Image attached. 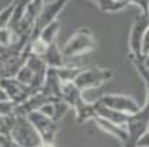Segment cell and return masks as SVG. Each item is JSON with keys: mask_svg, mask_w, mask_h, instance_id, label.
I'll return each mask as SVG.
<instances>
[{"mask_svg": "<svg viewBox=\"0 0 149 147\" xmlns=\"http://www.w3.org/2000/svg\"><path fill=\"white\" fill-rule=\"evenodd\" d=\"M8 135L20 147H39L42 144L39 132L35 130V127L30 124V120L25 115H17L15 114L14 126L10 129Z\"/></svg>", "mask_w": 149, "mask_h": 147, "instance_id": "2", "label": "cell"}, {"mask_svg": "<svg viewBox=\"0 0 149 147\" xmlns=\"http://www.w3.org/2000/svg\"><path fill=\"white\" fill-rule=\"evenodd\" d=\"M30 124L35 127V130L39 132L42 142H55V137L59 134V122H55L54 119L47 117L45 114H42L40 110L30 112L29 115H25Z\"/></svg>", "mask_w": 149, "mask_h": 147, "instance_id": "4", "label": "cell"}, {"mask_svg": "<svg viewBox=\"0 0 149 147\" xmlns=\"http://www.w3.org/2000/svg\"><path fill=\"white\" fill-rule=\"evenodd\" d=\"M111 79H112V70L106 67H84L72 82L79 87L81 92H86L104 85Z\"/></svg>", "mask_w": 149, "mask_h": 147, "instance_id": "3", "label": "cell"}, {"mask_svg": "<svg viewBox=\"0 0 149 147\" xmlns=\"http://www.w3.org/2000/svg\"><path fill=\"white\" fill-rule=\"evenodd\" d=\"M0 89L3 90L5 97H7L8 100H12L15 105L25 102L32 94L37 92L35 89L19 82L15 77H3V79H0Z\"/></svg>", "mask_w": 149, "mask_h": 147, "instance_id": "5", "label": "cell"}, {"mask_svg": "<svg viewBox=\"0 0 149 147\" xmlns=\"http://www.w3.org/2000/svg\"><path fill=\"white\" fill-rule=\"evenodd\" d=\"M61 32V20L57 19L54 22H50L49 25H45L42 28L40 32H39V39L45 44V45H50V44H54L55 40H57V35Z\"/></svg>", "mask_w": 149, "mask_h": 147, "instance_id": "15", "label": "cell"}, {"mask_svg": "<svg viewBox=\"0 0 149 147\" xmlns=\"http://www.w3.org/2000/svg\"><path fill=\"white\" fill-rule=\"evenodd\" d=\"M39 147H55V142H42Z\"/></svg>", "mask_w": 149, "mask_h": 147, "instance_id": "23", "label": "cell"}, {"mask_svg": "<svg viewBox=\"0 0 149 147\" xmlns=\"http://www.w3.org/2000/svg\"><path fill=\"white\" fill-rule=\"evenodd\" d=\"M134 147H137V146H134Z\"/></svg>", "mask_w": 149, "mask_h": 147, "instance_id": "26", "label": "cell"}, {"mask_svg": "<svg viewBox=\"0 0 149 147\" xmlns=\"http://www.w3.org/2000/svg\"><path fill=\"white\" fill-rule=\"evenodd\" d=\"M95 112H97L99 117L112 122L116 126H121V127H126L127 119H129L127 114H122V112H117V110H112V109H107L106 105H102L99 100H95Z\"/></svg>", "mask_w": 149, "mask_h": 147, "instance_id": "13", "label": "cell"}, {"mask_svg": "<svg viewBox=\"0 0 149 147\" xmlns=\"http://www.w3.org/2000/svg\"><path fill=\"white\" fill-rule=\"evenodd\" d=\"M146 15H148V19H149V10H148V13H146Z\"/></svg>", "mask_w": 149, "mask_h": 147, "instance_id": "25", "label": "cell"}, {"mask_svg": "<svg viewBox=\"0 0 149 147\" xmlns=\"http://www.w3.org/2000/svg\"><path fill=\"white\" fill-rule=\"evenodd\" d=\"M61 99L67 104L70 109H74L81 100H84V92L79 90V87L74 82H62L61 84Z\"/></svg>", "mask_w": 149, "mask_h": 147, "instance_id": "12", "label": "cell"}, {"mask_svg": "<svg viewBox=\"0 0 149 147\" xmlns=\"http://www.w3.org/2000/svg\"><path fill=\"white\" fill-rule=\"evenodd\" d=\"M92 122H94L101 130H104L106 134L114 135L116 139L119 140V144H121L122 147H131V142H129V134H127V130H126V127L116 126V124H112V122H109V120H106V119H102V117H99V115L94 117Z\"/></svg>", "mask_w": 149, "mask_h": 147, "instance_id": "9", "label": "cell"}, {"mask_svg": "<svg viewBox=\"0 0 149 147\" xmlns=\"http://www.w3.org/2000/svg\"><path fill=\"white\" fill-rule=\"evenodd\" d=\"M14 8H15V0H12L5 8L0 10V30L8 25V22L12 19V13H14Z\"/></svg>", "mask_w": 149, "mask_h": 147, "instance_id": "17", "label": "cell"}, {"mask_svg": "<svg viewBox=\"0 0 149 147\" xmlns=\"http://www.w3.org/2000/svg\"><path fill=\"white\" fill-rule=\"evenodd\" d=\"M75 112V122L77 124H84V122H89L94 117H97V112H95V102H89V100H81L77 105L74 107Z\"/></svg>", "mask_w": 149, "mask_h": 147, "instance_id": "14", "label": "cell"}, {"mask_svg": "<svg viewBox=\"0 0 149 147\" xmlns=\"http://www.w3.org/2000/svg\"><path fill=\"white\" fill-rule=\"evenodd\" d=\"M15 104L8 99H2L0 100V115L8 117V115H15Z\"/></svg>", "mask_w": 149, "mask_h": 147, "instance_id": "18", "label": "cell"}, {"mask_svg": "<svg viewBox=\"0 0 149 147\" xmlns=\"http://www.w3.org/2000/svg\"><path fill=\"white\" fill-rule=\"evenodd\" d=\"M69 110H70V107H69L64 100L55 99L54 100V115H52V119H54L55 122H61V120L69 114Z\"/></svg>", "mask_w": 149, "mask_h": 147, "instance_id": "16", "label": "cell"}, {"mask_svg": "<svg viewBox=\"0 0 149 147\" xmlns=\"http://www.w3.org/2000/svg\"><path fill=\"white\" fill-rule=\"evenodd\" d=\"M99 102L102 105H106L107 109L127 114V115H132L141 109L137 100L132 99L131 95H124V94H106L99 99Z\"/></svg>", "mask_w": 149, "mask_h": 147, "instance_id": "6", "label": "cell"}, {"mask_svg": "<svg viewBox=\"0 0 149 147\" xmlns=\"http://www.w3.org/2000/svg\"><path fill=\"white\" fill-rule=\"evenodd\" d=\"M97 42L92 30L87 27H82L79 30H75L70 37L67 39V42L62 47V53L67 57V59H75V57H81L84 53H89L95 50Z\"/></svg>", "mask_w": 149, "mask_h": 147, "instance_id": "1", "label": "cell"}, {"mask_svg": "<svg viewBox=\"0 0 149 147\" xmlns=\"http://www.w3.org/2000/svg\"><path fill=\"white\" fill-rule=\"evenodd\" d=\"M3 77H7V74H5V62H3V57L0 55V79H3Z\"/></svg>", "mask_w": 149, "mask_h": 147, "instance_id": "22", "label": "cell"}, {"mask_svg": "<svg viewBox=\"0 0 149 147\" xmlns=\"http://www.w3.org/2000/svg\"><path fill=\"white\" fill-rule=\"evenodd\" d=\"M49 100H54V99H50L47 94L40 89V90H37V92L32 94L25 102H22V104H19V105L15 107V114H17V115H29L30 112L39 110V109H40L45 102H49Z\"/></svg>", "mask_w": 149, "mask_h": 147, "instance_id": "11", "label": "cell"}, {"mask_svg": "<svg viewBox=\"0 0 149 147\" xmlns=\"http://www.w3.org/2000/svg\"><path fill=\"white\" fill-rule=\"evenodd\" d=\"M129 2V5H136V7H139V10H141V13H148L149 10V0H127Z\"/></svg>", "mask_w": 149, "mask_h": 147, "instance_id": "20", "label": "cell"}, {"mask_svg": "<svg viewBox=\"0 0 149 147\" xmlns=\"http://www.w3.org/2000/svg\"><path fill=\"white\" fill-rule=\"evenodd\" d=\"M149 27V19L148 15H137L132 22V27H131V32H129V53L132 55H137L141 57L142 52H141V45H142V37H144V32L146 28Z\"/></svg>", "mask_w": 149, "mask_h": 147, "instance_id": "7", "label": "cell"}, {"mask_svg": "<svg viewBox=\"0 0 149 147\" xmlns=\"http://www.w3.org/2000/svg\"><path fill=\"white\" fill-rule=\"evenodd\" d=\"M14 119L15 115H8V117L0 115V135H8L10 134V129L14 126Z\"/></svg>", "mask_w": 149, "mask_h": 147, "instance_id": "19", "label": "cell"}, {"mask_svg": "<svg viewBox=\"0 0 149 147\" xmlns=\"http://www.w3.org/2000/svg\"><path fill=\"white\" fill-rule=\"evenodd\" d=\"M69 0H49V2H44V7L40 10V15L37 19V24H35V30L34 32H40L45 25H49L50 22L59 19L61 12L64 10V7L67 5Z\"/></svg>", "mask_w": 149, "mask_h": 147, "instance_id": "8", "label": "cell"}, {"mask_svg": "<svg viewBox=\"0 0 149 147\" xmlns=\"http://www.w3.org/2000/svg\"><path fill=\"white\" fill-rule=\"evenodd\" d=\"M44 62L49 69H64V67H70L72 65V60L67 59L64 53H62V49H59L57 42L50 44L47 47V50L44 53Z\"/></svg>", "mask_w": 149, "mask_h": 147, "instance_id": "10", "label": "cell"}, {"mask_svg": "<svg viewBox=\"0 0 149 147\" xmlns=\"http://www.w3.org/2000/svg\"><path fill=\"white\" fill-rule=\"evenodd\" d=\"M116 2H124V3H127V5H129V2H127V0H116Z\"/></svg>", "mask_w": 149, "mask_h": 147, "instance_id": "24", "label": "cell"}, {"mask_svg": "<svg viewBox=\"0 0 149 147\" xmlns=\"http://www.w3.org/2000/svg\"><path fill=\"white\" fill-rule=\"evenodd\" d=\"M141 52H142V57H149V27L146 28V32H144V37H142Z\"/></svg>", "mask_w": 149, "mask_h": 147, "instance_id": "21", "label": "cell"}]
</instances>
